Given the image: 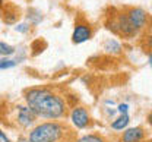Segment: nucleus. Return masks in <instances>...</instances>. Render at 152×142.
<instances>
[{"label":"nucleus","instance_id":"nucleus-1","mask_svg":"<svg viewBox=\"0 0 152 142\" xmlns=\"http://www.w3.org/2000/svg\"><path fill=\"white\" fill-rule=\"evenodd\" d=\"M23 98L38 117L57 120L67 114L64 100L47 88H29L23 92Z\"/></svg>","mask_w":152,"mask_h":142},{"label":"nucleus","instance_id":"nucleus-2","mask_svg":"<svg viewBox=\"0 0 152 142\" xmlns=\"http://www.w3.org/2000/svg\"><path fill=\"white\" fill-rule=\"evenodd\" d=\"M73 132L60 122H44L29 132V142H70Z\"/></svg>","mask_w":152,"mask_h":142},{"label":"nucleus","instance_id":"nucleus-3","mask_svg":"<svg viewBox=\"0 0 152 142\" xmlns=\"http://www.w3.org/2000/svg\"><path fill=\"white\" fill-rule=\"evenodd\" d=\"M104 23L108 31H111L113 34L120 35L121 38H126V40L134 38L139 34V31L133 26V23L127 18L124 10H117V9L111 7L110 12L105 15Z\"/></svg>","mask_w":152,"mask_h":142},{"label":"nucleus","instance_id":"nucleus-4","mask_svg":"<svg viewBox=\"0 0 152 142\" xmlns=\"http://www.w3.org/2000/svg\"><path fill=\"white\" fill-rule=\"evenodd\" d=\"M127 15V18L130 19V22L133 23V26L137 29V31H142V29H146L149 25H151V16L146 10H143L142 7H134V6H129V7H124L123 9Z\"/></svg>","mask_w":152,"mask_h":142},{"label":"nucleus","instance_id":"nucleus-5","mask_svg":"<svg viewBox=\"0 0 152 142\" xmlns=\"http://www.w3.org/2000/svg\"><path fill=\"white\" fill-rule=\"evenodd\" d=\"M92 35H94V28H92V25H91L88 20H85V18L79 16L75 23L73 34H72V42H73V44L85 42V41L91 40Z\"/></svg>","mask_w":152,"mask_h":142},{"label":"nucleus","instance_id":"nucleus-6","mask_svg":"<svg viewBox=\"0 0 152 142\" xmlns=\"http://www.w3.org/2000/svg\"><path fill=\"white\" fill-rule=\"evenodd\" d=\"M1 18L3 22L7 23V25H12V23H16L18 19L20 18V9L15 4H10V3H3L1 6Z\"/></svg>","mask_w":152,"mask_h":142},{"label":"nucleus","instance_id":"nucleus-7","mask_svg":"<svg viewBox=\"0 0 152 142\" xmlns=\"http://www.w3.org/2000/svg\"><path fill=\"white\" fill-rule=\"evenodd\" d=\"M70 119H72L73 124L76 127H79V129L86 127L89 124V120H91L89 113L86 111L85 107H75L72 110V113H70Z\"/></svg>","mask_w":152,"mask_h":142},{"label":"nucleus","instance_id":"nucleus-8","mask_svg":"<svg viewBox=\"0 0 152 142\" xmlns=\"http://www.w3.org/2000/svg\"><path fill=\"white\" fill-rule=\"evenodd\" d=\"M16 110H18V117H16V120H18V123L22 126V127H29L32 123L35 122V119L38 117L29 107L18 105Z\"/></svg>","mask_w":152,"mask_h":142},{"label":"nucleus","instance_id":"nucleus-9","mask_svg":"<svg viewBox=\"0 0 152 142\" xmlns=\"http://www.w3.org/2000/svg\"><path fill=\"white\" fill-rule=\"evenodd\" d=\"M143 138H145V130L140 126H136V127H130L124 130L121 136V142H142Z\"/></svg>","mask_w":152,"mask_h":142},{"label":"nucleus","instance_id":"nucleus-10","mask_svg":"<svg viewBox=\"0 0 152 142\" xmlns=\"http://www.w3.org/2000/svg\"><path fill=\"white\" fill-rule=\"evenodd\" d=\"M140 45L148 54H152V23L145 29V32L140 38Z\"/></svg>","mask_w":152,"mask_h":142},{"label":"nucleus","instance_id":"nucleus-11","mask_svg":"<svg viewBox=\"0 0 152 142\" xmlns=\"http://www.w3.org/2000/svg\"><path fill=\"white\" fill-rule=\"evenodd\" d=\"M130 122V117H129V114L127 113H124V114H121L120 117H117L113 123H111V127H113L114 130H123L127 124Z\"/></svg>","mask_w":152,"mask_h":142},{"label":"nucleus","instance_id":"nucleus-12","mask_svg":"<svg viewBox=\"0 0 152 142\" xmlns=\"http://www.w3.org/2000/svg\"><path fill=\"white\" fill-rule=\"evenodd\" d=\"M104 50L107 51V53H110V54H118L120 51H121V45L117 42L115 40H107L104 42Z\"/></svg>","mask_w":152,"mask_h":142},{"label":"nucleus","instance_id":"nucleus-13","mask_svg":"<svg viewBox=\"0 0 152 142\" xmlns=\"http://www.w3.org/2000/svg\"><path fill=\"white\" fill-rule=\"evenodd\" d=\"M76 142H107L101 135H96V133H89V135H85L79 139H76Z\"/></svg>","mask_w":152,"mask_h":142},{"label":"nucleus","instance_id":"nucleus-14","mask_svg":"<svg viewBox=\"0 0 152 142\" xmlns=\"http://www.w3.org/2000/svg\"><path fill=\"white\" fill-rule=\"evenodd\" d=\"M28 19L31 20V23L37 25L38 22H41V19H42V15H41V12H38V10L29 9V10H28Z\"/></svg>","mask_w":152,"mask_h":142},{"label":"nucleus","instance_id":"nucleus-15","mask_svg":"<svg viewBox=\"0 0 152 142\" xmlns=\"http://www.w3.org/2000/svg\"><path fill=\"white\" fill-rule=\"evenodd\" d=\"M0 51H1V54L4 56H9V54H13L15 53V48L12 47V45H9V44H6V42H0Z\"/></svg>","mask_w":152,"mask_h":142},{"label":"nucleus","instance_id":"nucleus-16","mask_svg":"<svg viewBox=\"0 0 152 142\" xmlns=\"http://www.w3.org/2000/svg\"><path fill=\"white\" fill-rule=\"evenodd\" d=\"M15 66H16V61H10V60H6V59H3V60H1V63H0L1 70L9 69V67H15Z\"/></svg>","mask_w":152,"mask_h":142},{"label":"nucleus","instance_id":"nucleus-17","mask_svg":"<svg viewBox=\"0 0 152 142\" xmlns=\"http://www.w3.org/2000/svg\"><path fill=\"white\" fill-rule=\"evenodd\" d=\"M15 29H16V31H19V32H26V31L29 29V25H28V23H19Z\"/></svg>","mask_w":152,"mask_h":142},{"label":"nucleus","instance_id":"nucleus-18","mask_svg":"<svg viewBox=\"0 0 152 142\" xmlns=\"http://www.w3.org/2000/svg\"><path fill=\"white\" fill-rule=\"evenodd\" d=\"M127 108H129V105L127 104H120L118 107H117V110L121 113V114H124V113H127Z\"/></svg>","mask_w":152,"mask_h":142},{"label":"nucleus","instance_id":"nucleus-19","mask_svg":"<svg viewBox=\"0 0 152 142\" xmlns=\"http://www.w3.org/2000/svg\"><path fill=\"white\" fill-rule=\"evenodd\" d=\"M0 142H10L9 141V138L6 136V133H4V132H0Z\"/></svg>","mask_w":152,"mask_h":142},{"label":"nucleus","instance_id":"nucleus-20","mask_svg":"<svg viewBox=\"0 0 152 142\" xmlns=\"http://www.w3.org/2000/svg\"><path fill=\"white\" fill-rule=\"evenodd\" d=\"M146 119H148V123H149V124L152 126V111L149 113V114H148V117H146Z\"/></svg>","mask_w":152,"mask_h":142},{"label":"nucleus","instance_id":"nucleus-21","mask_svg":"<svg viewBox=\"0 0 152 142\" xmlns=\"http://www.w3.org/2000/svg\"><path fill=\"white\" fill-rule=\"evenodd\" d=\"M148 56H149V60H148V61H149V64L152 66V54H148Z\"/></svg>","mask_w":152,"mask_h":142},{"label":"nucleus","instance_id":"nucleus-22","mask_svg":"<svg viewBox=\"0 0 152 142\" xmlns=\"http://www.w3.org/2000/svg\"><path fill=\"white\" fill-rule=\"evenodd\" d=\"M19 142H29V139H28V141H25V139H19Z\"/></svg>","mask_w":152,"mask_h":142}]
</instances>
